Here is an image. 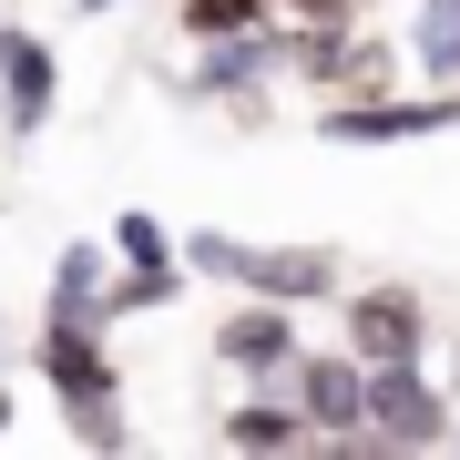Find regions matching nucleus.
Returning a JSON list of instances; mask_svg holds the SVG:
<instances>
[{
  "label": "nucleus",
  "mask_w": 460,
  "mask_h": 460,
  "mask_svg": "<svg viewBox=\"0 0 460 460\" xmlns=\"http://www.w3.org/2000/svg\"><path fill=\"white\" fill-rule=\"evenodd\" d=\"M450 420H460L450 378L429 368V358H389V368H368L358 450H450Z\"/></svg>",
  "instance_id": "nucleus-1"
},
{
  "label": "nucleus",
  "mask_w": 460,
  "mask_h": 460,
  "mask_svg": "<svg viewBox=\"0 0 460 460\" xmlns=\"http://www.w3.org/2000/svg\"><path fill=\"white\" fill-rule=\"evenodd\" d=\"M460 123V83H429V93H328L317 102V133L348 154H368V144H429V133H450Z\"/></svg>",
  "instance_id": "nucleus-2"
},
{
  "label": "nucleus",
  "mask_w": 460,
  "mask_h": 460,
  "mask_svg": "<svg viewBox=\"0 0 460 460\" xmlns=\"http://www.w3.org/2000/svg\"><path fill=\"white\" fill-rule=\"evenodd\" d=\"M338 348L358 368H389V358H429L440 328H429V296L378 277V287H338Z\"/></svg>",
  "instance_id": "nucleus-3"
},
{
  "label": "nucleus",
  "mask_w": 460,
  "mask_h": 460,
  "mask_svg": "<svg viewBox=\"0 0 460 460\" xmlns=\"http://www.w3.org/2000/svg\"><path fill=\"white\" fill-rule=\"evenodd\" d=\"M338 287H348V256L338 246H317V235H287V246H256L246 235V256H235V296H277V307H338Z\"/></svg>",
  "instance_id": "nucleus-4"
},
{
  "label": "nucleus",
  "mask_w": 460,
  "mask_h": 460,
  "mask_svg": "<svg viewBox=\"0 0 460 460\" xmlns=\"http://www.w3.org/2000/svg\"><path fill=\"white\" fill-rule=\"evenodd\" d=\"M287 399L307 410V440H317V450H358V420H368V368L348 358V348H296Z\"/></svg>",
  "instance_id": "nucleus-5"
},
{
  "label": "nucleus",
  "mask_w": 460,
  "mask_h": 460,
  "mask_svg": "<svg viewBox=\"0 0 460 460\" xmlns=\"http://www.w3.org/2000/svg\"><path fill=\"white\" fill-rule=\"evenodd\" d=\"M51 113H62V51H51V31H11L0 21V133L31 144V133H51Z\"/></svg>",
  "instance_id": "nucleus-6"
},
{
  "label": "nucleus",
  "mask_w": 460,
  "mask_h": 460,
  "mask_svg": "<svg viewBox=\"0 0 460 460\" xmlns=\"http://www.w3.org/2000/svg\"><path fill=\"white\" fill-rule=\"evenodd\" d=\"M287 72V21H256L235 41H195V72H174L184 102H235V93H266Z\"/></svg>",
  "instance_id": "nucleus-7"
},
{
  "label": "nucleus",
  "mask_w": 460,
  "mask_h": 460,
  "mask_svg": "<svg viewBox=\"0 0 460 460\" xmlns=\"http://www.w3.org/2000/svg\"><path fill=\"white\" fill-rule=\"evenodd\" d=\"M296 307H277V296H235L226 317H215V368L226 378H287L296 368Z\"/></svg>",
  "instance_id": "nucleus-8"
},
{
  "label": "nucleus",
  "mask_w": 460,
  "mask_h": 460,
  "mask_svg": "<svg viewBox=\"0 0 460 460\" xmlns=\"http://www.w3.org/2000/svg\"><path fill=\"white\" fill-rule=\"evenodd\" d=\"M31 368H41V389H51V399L123 389V368H113V348H102V328H93V317H41V338H31Z\"/></svg>",
  "instance_id": "nucleus-9"
},
{
  "label": "nucleus",
  "mask_w": 460,
  "mask_h": 460,
  "mask_svg": "<svg viewBox=\"0 0 460 460\" xmlns=\"http://www.w3.org/2000/svg\"><path fill=\"white\" fill-rule=\"evenodd\" d=\"M215 440H226V450H317L307 440V410L287 399V378H246V399L215 420Z\"/></svg>",
  "instance_id": "nucleus-10"
},
{
  "label": "nucleus",
  "mask_w": 460,
  "mask_h": 460,
  "mask_svg": "<svg viewBox=\"0 0 460 460\" xmlns=\"http://www.w3.org/2000/svg\"><path fill=\"white\" fill-rule=\"evenodd\" d=\"M102 287H113V246H102V235H72V246L51 256L41 317H93V328H102Z\"/></svg>",
  "instance_id": "nucleus-11"
},
{
  "label": "nucleus",
  "mask_w": 460,
  "mask_h": 460,
  "mask_svg": "<svg viewBox=\"0 0 460 460\" xmlns=\"http://www.w3.org/2000/svg\"><path fill=\"white\" fill-rule=\"evenodd\" d=\"M184 287H195V266H113V287H102V328L113 317H164V307H184Z\"/></svg>",
  "instance_id": "nucleus-12"
},
{
  "label": "nucleus",
  "mask_w": 460,
  "mask_h": 460,
  "mask_svg": "<svg viewBox=\"0 0 460 460\" xmlns=\"http://www.w3.org/2000/svg\"><path fill=\"white\" fill-rule=\"evenodd\" d=\"M102 246H113V266H174V256H184V246H174V226H164L154 205H123L113 226H102Z\"/></svg>",
  "instance_id": "nucleus-13"
},
{
  "label": "nucleus",
  "mask_w": 460,
  "mask_h": 460,
  "mask_svg": "<svg viewBox=\"0 0 460 460\" xmlns=\"http://www.w3.org/2000/svg\"><path fill=\"white\" fill-rule=\"evenodd\" d=\"M62 429L83 450H123L133 440V420H123V389H83V399H62Z\"/></svg>",
  "instance_id": "nucleus-14"
},
{
  "label": "nucleus",
  "mask_w": 460,
  "mask_h": 460,
  "mask_svg": "<svg viewBox=\"0 0 460 460\" xmlns=\"http://www.w3.org/2000/svg\"><path fill=\"white\" fill-rule=\"evenodd\" d=\"M256 21H277V11H266V0H174L184 41H235V31H256Z\"/></svg>",
  "instance_id": "nucleus-15"
},
{
  "label": "nucleus",
  "mask_w": 460,
  "mask_h": 460,
  "mask_svg": "<svg viewBox=\"0 0 460 460\" xmlns=\"http://www.w3.org/2000/svg\"><path fill=\"white\" fill-rule=\"evenodd\" d=\"M277 21H296V31H338V21H358L368 0H266Z\"/></svg>",
  "instance_id": "nucleus-16"
},
{
  "label": "nucleus",
  "mask_w": 460,
  "mask_h": 460,
  "mask_svg": "<svg viewBox=\"0 0 460 460\" xmlns=\"http://www.w3.org/2000/svg\"><path fill=\"white\" fill-rule=\"evenodd\" d=\"M215 113H226L235 133H266V123H277V83H266V93H235V102H215Z\"/></svg>",
  "instance_id": "nucleus-17"
},
{
  "label": "nucleus",
  "mask_w": 460,
  "mask_h": 460,
  "mask_svg": "<svg viewBox=\"0 0 460 460\" xmlns=\"http://www.w3.org/2000/svg\"><path fill=\"white\" fill-rule=\"evenodd\" d=\"M11 420H21V399H11V378H0V440H11Z\"/></svg>",
  "instance_id": "nucleus-18"
},
{
  "label": "nucleus",
  "mask_w": 460,
  "mask_h": 460,
  "mask_svg": "<svg viewBox=\"0 0 460 460\" xmlns=\"http://www.w3.org/2000/svg\"><path fill=\"white\" fill-rule=\"evenodd\" d=\"M72 11H83V21H102V11H123V0H72Z\"/></svg>",
  "instance_id": "nucleus-19"
}]
</instances>
